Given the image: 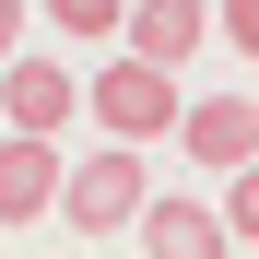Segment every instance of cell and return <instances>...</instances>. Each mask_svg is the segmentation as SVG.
I'll use <instances>...</instances> for the list:
<instances>
[{
	"instance_id": "cell-11",
	"label": "cell",
	"mask_w": 259,
	"mask_h": 259,
	"mask_svg": "<svg viewBox=\"0 0 259 259\" xmlns=\"http://www.w3.org/2000/svg\"><path fill=\"white\" fill-rule=\"evenodd\" d=\"M24 48V0H0V59H12Z\"/></svg>"
},
{
	"instance_id": "cell-6",
	"label": "cell",
	"mask_w": 259,
	"mask_h": 259,
	"mask_svg": "<svg viewBox=\"0 0 259 259\" xmlns=\"http://www.w3.org/2000/svg\"><path fill=\"white\" fill-rule=\"evenodd\" d=\"M177 142H189L200 165H224V177H236V165L259 153V106H247V95H212V106H177Z\"/></svg>"
},
{
	"instance_id": "cell-1",
	"label": "cell",
	"mask_w": 259,
	"mask_h": 259,
	"mask_svg": "<svg viewBox=\"0 0 259 259\" xmlns=\"http://www.w3.org/2000/svg\"><path fill=\"white\" fill-rule=\"evenodd\" d=\"M59 224L71 236H130V212H142V142H106V153H82V165H59Z\"/></svg>"
},
{
	"instance_id": "cell-3",
	"label": "cell",
	"mask_w": 259,
	"mask_h": 259,
	"mask_svg": "<svg viewBox=\"0 0 259 259\" xmlns=\"http://www.w3.org/2000/svg\"><path fill=\"white\" fill-rule=\"evenodd\" d=\"M71 106H82V82L59 71V59H0V130H71Z\"/></svg>"
},
{
	"instance_id": "cell-7",
	"label": "cell",
	"mask_w": 259,
	"mask_h": 259,
	"mask_svg": "<svg viewBox=\"0 0 259 259\" xmlns=\"http://www.w3.org/2000/svg\"><path fill=\"white\" fill-rule=\"evenodd\" d=\"M130 236H142L153 259H212V247H224L212 200H153V189H142V212H130Z\"/></svg>"
},
{
	"instance_id": "cell-9",
	"label": "cell",
	"mask_w": 259,
	"mask_h": 259,
	"mask_svg": "<svg viewBox=\"0 0 259 259\" xmlns=\"http://www.w3.org/2000/svg\"><path fill=\"white\" fill-rule=\"evenodd\" d=\"M247 236H259V177L236 165V189H224V247H247Z\"/></svg>"
},
{
	"instance_id": "cell-8",
	"label": "cell",
	"mask_w": 259,
	"mask_h": 259,
	"mask_svg": "<svg viewBox=\"0 0 259 259\" xmlns=\"http://www.w3.org/2000/svg\"><path fill=\"white\" fill-rule=\"evenodd\" d=\"M35 12H48L59 35H118V12H130V0H35Z\"/></svg>"
},
{
	"instance_id": "cell-2",
	"label": "cell",
	"mask_w": 259,
	"mask_h": 259,
	"mask_svg": "<svg viewBox=\"0 0 259 259\" xmlns=\"http://www.w3.org/2000/svg\"><path fill=\"white\" fill-rule=\"evenodd\" d=\"M82 106H95L106 142H153V130H177V71L142 59V48H118L95 82H82Z\"/></svg>"
},
{
	"instance_id": "cell-10",
	"label": "cell",
	"mask_w": 259,
	"mask_h": 259,
	"mask_svg": "<svg viewBox=\"0 0 259 259\" xmlns=\"http://www.w3.org/2000/svg\"><path fill=\"white\" fill-rule=\"evenodd\" d=\"M212 35L224 48H259V0H212Z\"/></svg>"
},
{
	"instance_id": "cell-5",
	"label": "cell",
	"mask_w": 259,
	"mask_h": 259,
	"mask_svg": "<svg viewBox=\"0 0 259 259\" xmlns=\"http://www.w3.org/2000/svg\"><path fill=\"white\" fill-rule=\"evenodd\" d=\"M118 35H130L142 59H165V71H177V59H200V48H212V0H130V12H118Z\"/></svg>"
},
{
	"instance_id": "cell-4",
	"label": "cell",
	"mask_w": 259,
	"mask_h": 259,
	"mask_svg": "<svg viewBox=\"0 0 259 259\" xmlns=\"http://www.w3.org/2000/svg\"><path fill=\"white\" fill-rule=\"evenodd\" d=\"M48 200H59L48 130H0V224H48Z\"/></svg>"
}]
</instances>
